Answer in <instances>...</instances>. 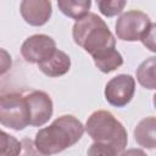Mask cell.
I'll return each instance as SVG.
<instances>
[{
	"instance_id": "cell-1",
	"label": "cell",
	"mask_w": 156,
	"mask_h": 156,
	"mask_svg": "<svg viewBox=\"0 0 156 156\" xmlns=\"http://www.w3.org/2000/svg\"><path fill=\"white\" fill-rule=\"evenodd\" d=\"M83 134V123L72 115H63L56 118L49 127L39 129L33 143L40 154L51 156L73 146L80 140Z\"/></svg>"
},
{
	"instance_id": "cell-2",
	"label": "cell",
	"mask_w": 156,
	"mask_h": 156,
	"mask_svg": "<svg viewBox=\"0 0 156 156\" xmlns=\"http://www.w3.org/2000/svg\"><path fill=\"white\" fill-rule=\"evenodd\" d=\"M72 38L74 43L90 56L105 49L116 48V39L108 26L100 16L93 12H89L87 16L74 22Z\"/></svg>"
},
{
	"instance_id": "cell-3",
	"label": "cell",
	"mask_w": 156,
	"mask_h": 156,
	"mask_svg": "<svg viewBox=\"0 0 156 156\" xmlns=\"http://www.w3.org/2000/svg\"><path fill=\"white\" fill-rule=\"evenodd\" d=\"M84 130L94 141L113 144L121 150H126L128 144L124 126L110 111L98 110L93 112L87 119Z\"/></svg>"
},
{
	"instance_id": "cell-4",
	"label": "cell",
	"mask_w": 156,
	"mask_h": 156,
	"mask_svg": "<svg viewBox=\"0 0 156 156\" xmlns=\"http://www.w3.org/2000/svg\"><path fill=\"white\" fill-rule=\"evenodd\" d=\"M0 124L13 130H22L29 126L23 94L9 91L0 95Z\"/></svg>"
},
{
	"instance_id": "cell-5",
	"label": "cell",
	"mask_w": 156,
	"mask_h": 156,
	"mask_svg": "<svg viewBox=\"0 0 156 156\" xmlns=\"http://www.w3.org/2000/svg\"><path fill=\"white\" fill-rule=\"evenodd\" d=\"M152 22L150 17L140 10H130L122 13L115 24L116 35L123 41H136L149 30Z\"/></svg>"
},
{
	"instance_id": "cell-6",
	"label": "cell",
	"mask_w": 156,
	"mask_h": 156,
	"mask_svg": "<svg viewBox=\"0 0 156 156\" xmlns=\"http://www.w3.org/2000/svg\"><path fill=\"white\" fill-rule=\"evenodd\" d=\"M23 96L29 115V126H44L51 118L54 112L52 100L49 94L41 90H32L29 93L23 94Z\"/></svg>"
},
{
	"instance_id": "cell-7",
	"label": "cell",
	"mask_w": 156,
	"mask_h": 156,
	"mask_svg": "<svg viewBox=\"0 0 156 156\" xmlns=\"http://www.w3.org/2000/svg\"><path fill=\"white\" fill-rule=\"evenodd\" d=\"M135 93V79L130 74H118L111 78L105 87V99L115 107L128 105Z\"/></svg>"
},
{
	"instance_id": "cell-8",
	"label": "cell",
	"mask_w": 156,
	"mask_h": 156,
	"mask_svg": "<svg viewBox=\"0 0 156 156\" xmlns=\"http://www.w3.org/2000/svg\"><path fill=\"white\" fill-rule=\"evenodd\" d=\"M56 51L55 40L46 34H33L28 37L22 46L21 55L29 63H40Z\"/></svg>"
},
{
	"instance_id": "cell-9",
	"label": "cell",
	"mask_w": 156,
	"mask_h": 156,
	"mask_svg": "<svg viewBox=\"0 0 156 156\" xmlns=\"http://www.w3.org/2000/svg\"><path fill=\"white\" fill-rule=\"evenodd\" d=\"M20 12L26 23L33 27H40L50 20L52 4L48 0H23L20 5Z\"/></svg>"
},
{
	"instance_id": "cell-10",
	"label": "cell",
	"mask_w": 156,
	"mask_h": 156,
	"mask_svg": "<svg viewBox=\"0 0 156 156\" xmlns=\"http://www.w3.org/2000/svg\"><path fill=\"white\" fill-rule=\"evenodd\" d=\"M38 68L48 77H61L69 71L71 57L65 51L56 49V51L49 58L38 63Z\"/></svg>"
},
{
	"instance_id": "cell-11",
	"label": "cell",
	"mask_w": 156,
	"mask_h": 156,
	"mask_svg": "<svg viewBox=\"0 0 156 156\" xmlns=\"http://www.w3.org/2000/svg\"><path fill=\"white\" fill-rule=\"evenodd\" d=\"M155 128H156V118L154 116L141 119L134 128L135 141L143 147L155 149V145H156Z\"/></svg>"
},
{
	"instance_id": "cell-12",
	"label": "cell",
	"mask_w": 156,
	"mask_h": 156,
	"mask_svg": "<svg viewBox=\"0 0 156 156\" xmlns=\"http://www.w3.org/2000/svg\"><path fill=\"white\" fill-rule=\"evenodd\" d=\"M94 63L102 73H110L123 65V57L116 48H108L94 54Z\"/></svg>"
},
{
	"instance_id": "cell-13",
	"label": "cell",
	"mask_w": 156,
	"mask_h": 156,
	"mask_svg": "<svg viewBox=\"0 0 156 156\" xmlns=\"http://www.w3.org/2000/svg\"><path fill=\"white\" fill-rule=\"evenodd\" d=\"M57 6L65 16L78 21L89 13L91 1L90 0H58Z\"/></svg>"
},
{
	"instance_id": "cell-14",
	"label": "cell",
	"mask_w": 156,
	"mask_h": 156,
	"mask_svg": "<svg viewBox=\"0 0 156 156\" xmlns=\"http://www.w3.org/2000/svg\"><path fill=\"white\" fill-rule=\"evenodd\" d=\"M155 68H156V57L151 56L143 61L136 68V80L139 84L149 90H154L156 88V78H155Z\"/></svg>"
},
{
	"instance_id": "cell-15",
	"label": "cell",
	"mask_w": 156,
	"mask_h": 156,
	"mask_svg": "<svg viewBox=\"0 0 156 156\" xmlns=\"http://www.w3.org/2000/svg\"><path fill=\"white\" fill-rule=\"evenodd\" d=\"M21 149L22 145L17 138L0 129V156H18Z\"/></svg>"
},
{
	"instance_id": "cell-16",
	"label": "cell",
	"mask_w": 156,
	"mask_h": 156,
	"mask_svg": "<svg viewBox=\"0 0 156 156\" xmlns=\"http://www.w3.org/2000/svg\"><path fill=\"white\" fill-rule=\"evenodd\" d=\"M122 151L123 150H121L118 146L113 144L94 141L89 146L87 155L88 156H119Z\"/></svg>"
},
{
	"instance_id": "cell-17",
	"label": "cell",
	"mask_w": 156,
	"mask_h": 156,
	"mask_svg": "<svg viewBox=\"0 0 156 156\" xmlns=\"http://www.w3.org/2000/svg\"><path fill=\"white\" fill-rule=\"evenodd\" d=\"M100 12L106 17H113L122 12L127 1L124 0H99L96 2Z\"/></svg>"
},
{
	"instance_id": "cell-18",
	"label": "cell",
	"mask_w": 156,
	"mask_h": 156,
	"mask_svg": "<svg viewBox=\"0 0 156 156\" xmlns=\"http://www.w3.org/2000/svg\"><path fill=\"white\" fill-rule=\"evenodd\" d=\"M12 68V57L10 52L0 48V78L4 77Z\"/></svg>"
},
{
	"instance_id": "cell-19",
	"label": "cell",
	"mask_w": 156,
	"mask_h": 156,
	"mask_svg": "<svg viewBox=\"0 0 156 156\" xmlns=\"http://www.w3.org/2000/svg\"><path fill=\"white\" fill-rule=\"evenodd\" d=\"M21 145H22V149L18 156H45L35 149L34 143L28 138H23L21 140Z\"/></svg>"
},
{
	"instance_id": "cell-20",
	"label": "cell",
	"mask_w": 156,
	"mask_h": 156,
	"mask_svg": "<svg viewBox=\"0 0 156 156\" xmlns=\"http://www.w3.org/2000/svg\"><path fill=\"white\" fill-rule=\"evenodd\" d=\"M155 28H156V24L152 22V24H151V27L149 28V30L143 35V38L140 39L141 40V43H143V45L145 46V48H147L150 51H152V52H155L156 51V49H155Z\"/></svg>"
},
{
	"instance_id": "cell-21",
	"label": "cell",
	"mask_w": 156,
	"mask_h": 156,
	"mask_svg": "<svg viewBox=\"0 0 156 156\" xmlns=\"http://www.w3.org/2000/svg\"><path fill=\"white\" fill-rule=\"evenodd\" d=\"M119 156H147V155L141 149H128V150H123Z\"/></svg>"
}]
</instances>
